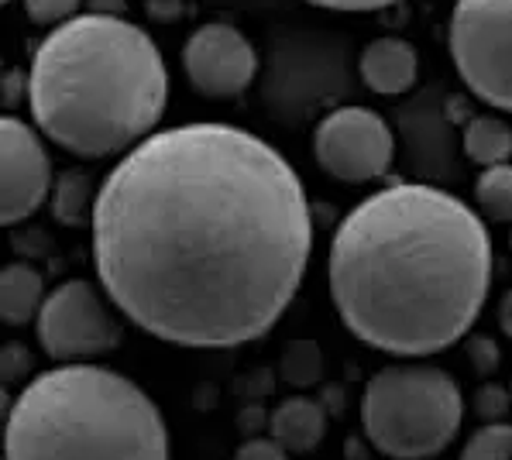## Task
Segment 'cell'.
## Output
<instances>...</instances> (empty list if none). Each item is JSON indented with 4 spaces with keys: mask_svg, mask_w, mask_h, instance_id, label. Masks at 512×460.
<instances>
[{
    "mask_svg": "<svg viewBox=\"0 0 512 460\" xmlns=\"http://www.w3.org/2000/svg\"><path fill=\"white\" fill-rule=\"evenodd\" d=\"M475 200L485 220L492 224H509L512 220V165H492L475 182Z\"/></svg>",
    "mask_w": 512,
    "mask_h": 460,
    "instance_id": "2e32d148",
    "label": "cell"
},
{
    "mask_svg": "<svg viewBox=\"0 0 512 460\" xmlns=\"http://www.w3.org/2000/svg\"><path fill=\"white\" fill-rule=\"evenodd\" d=\"M313 155L330 179L361 186L375 182L392 169L396 138L382 114L368 107H341L327 114L313 134Z\"/></svg>",
    "mask_w": 512,
    "mask_h": 460,
    "instance_id": "ba28073f",
    "label": "cell"
},
{
    "mask_svg": "<svg viewBox=\"0 0 512 460\" xmlns=\"http://www.w3.org/2000/svg\"><path fill=\"white\" fill-rule=\"evenodd\" d=\"M183 14L179 0H152V18L155 21H176Z\"/></svg>",
    "mask_w": 512,
    "mask_h": 460,
    "instance_id": "d4e9b609",
    "label": "cell"
},
{
    "mask_svg": "<svg viewBox=\"0 0 512 460\" xmlns=\"http://www.w3.org/2000/svg\"><path fill=\"white\" fill-rule=\"evenodd\" d=\"M52 158L28 121L0 114V227L28 220L52 193Z\"/></svg>",
    "mask_w": 512,
    "mask_h": 460,
    "instance_id": "9c48e42d",
    "label": "cell"
},
{
    "mask_svg": "<svg viewBox=\"0 0 512 460\" xmlns=\"http://www.w3.org/2000/svg\"><path fill=\"white\" fill-rule=\"evenodd\" d=\"M45 303V279L31 265H7L0 268V323L7 327H25L38 316Z\"/></svg>",
    "mask_w": 512,
    "mask_h": 460,
    "instance_id": "4fadbf2b",
    "label": "cell"
},
{
    "mask_svg": "<svg viewBox=\"0 0 512 460\" xmlns=\"http://www.w3.org/2000/svg\"><path fill=\"white\" fill-rule=\"evenodd\" d=\"M499 327L512 340V289L502 296V303H499Z\"/></svg>",
    "mask_w": 512,
    "mask_h": 460,
    "instance_id": "484cf974",
    "label": "cell"
},
{
    "mask_svg": "<svg viewBox=\"0 0 512 460\" xmlns=\"http://www.w3.org/2000/svg\"><path fill=\"white\" fill-rule=\"evenodd\" d=\"M4 460H169L155 399L100 364L31 378L4 416Z\"/></svg>",
    "mask_w": 512,
    "mask_h": 460,
    "instance_id": "277c9868",
    "label": "cell"
},
{
    "mask_svg": "<svg viewBox=\"0 0 512 460\" xmlns=\"http://www.w3.org/2000/svg\"><path fill=\"white\" fill-rule=\"evenodd\" d=\"M447 49L478 100L512 114V0H458Z\"/></svg>",
    "mask_w": 512,
    "mask_h": 460,
    "instance_id": "8992f818",
    "label": "cell"
},
{
    "mask_svg": "<svg viewBox=\"0 0 512 460\" xmlns=\"http://www.w3.org/2000/svg\"><path fill=\"white\" fill-rule=\"evenodd\" d=\"M313 7H324V11H344V14H361V11H378V7H392L399 0H306Z\"/></svg>",
    "mask_w": 512,
    "mask_h": 460,
    "instance_id": "603a6c76",
    "label": "cell"
},
{
    "mask_svg": "<svg viewBox=\"0 0 512 460\" xmlns=\"http://www.w3.org/2000/svg\"><path fill=\"white\" fill-rule=\"evenodd\" d=\"M358 73L378 97H403L406 90H413L420 59H416L413 45L403 42V38H375L361 52Z\"/></svg>",
    "mask_w": 512,
    "mask_h": 460,
    "instance_id": "8fae6325",
    "label": "cell"
},
{
    "mask_svg": "<svg viewBox=\"0 0 512 460\" xmlns=\"http://www.w3.org/2000/svg\"><path fill=\"white\" fill-rule=\"evenodd\" d=\"M475 409H478V416H482L485 423H499V419L506 416V409H509V392L502 385L488 382L482 392H478Z\"/></svg>",
    "mask_w": 512,
    "mask_h": 460,
    "instance_id": "ffe728a7",
    "label": "cell"
},
{
    "mask_svg": "<svg viewBox=\"0 0 512 460\" xmlns=\"http://www.w3.org/2000/svg\"><path fill=\"white\" fill-rule=\"evenodd\" d=\"M0 4H11V0H0Z\"/></svg>",
    "mask_w": 512,
    "mask_h": 460,
    "instance_id": "4316f807",
    "label": "cell"
},
{
    "mask_svg": "<svg viewBox=\"0 0 512 460\" xmlns=\"http://www.w3.org/2000/svg\"><path fill=\"white\" fill-rule=\"evenodd\" d=\"M25 11H28L31 25L59 28V25H66L69 18H76L80 0H25Z\"/></svg>",
    "mask_w": 512,
    "mask_h": 460,
    "instance_id": "d6986e66",
    "label": "cell"
},
{
    "mask_svg": "<svg viewBox=\"0 0 512 460\" xmlns=\"http://www.w3.org/2000/svg\"><path fill=\"white\" fill-rule=\"evenodd\" d=\"M320 351L317 344H310V340H303V344L289 347L286 358H282V375L289 378L293 385H313L320 378Z\"/></svg>",
    "mask_w": 512,
    "mask_h": 460,
    "instance_id": "ac0fdd59",
    "label": "cell"
},
{
    "mask_svg": "<svg viewBox=\"0 0 512 460\" xmlns=\"http://www.w3.org/2000/svg\"><path fill=\"white\" fill-rule=\"evenodd\" d=\"M107 292L83 279H69L45 296L38 309V344L59 364H80L121 347L124 330Z\"/></svg>",
    "mask_w": 512,
    "mask_h": 460,
    "instance_id": "52a82bcc",
    "label": "cell"
},
{
    "mask_svg": "<svg viewBox=\"0 0 512 460\" xmlns=\"http://www.w3.org/2000/svg\"><path fill=\"white\" fill-rule=\"evenodd\" d=\"M461 460H512V423H485L464 443Z\"/></svg>",
    "mask_w": 512,
    "mask_h": 460,
    "instance_id": "e0dca14e",
    "label": "cell"
},
{
    "mask_svg": "<svg viewBox=\"0 0 512 460\" xmlns=\"http://www.w3.org/2000/svg\"><path fill=\"white\" fill-rule=\"evenodd\" d=\"M234 460H289V454L275 440H265V436H251V440H244L241 447H238Z\"/></svg>",
    "mask_w": 512,
    "mask_h": 460,
    "instance_id": "7402d4cb",
    "label": "cell"
},
{
    "mask_svg": "<svg viewBox=\"0 0 512 460\" xmlns=\"http://www.w3.org/2000/svg\"><path fill=\"white\" fill-rule=\"evenodd\" d=\"M269 430L286 454H310L327 436V412L313 399H286L269 416Z\"/></svg>",
    "mask_w": 512,
    "mask_h": 460,
    "instance_id": "7c38bea8",
    "label": "cell"
},
{
    "mask_svg": "<svg viewBox=\"0 0 512 460\" xmlns=\"http://www.w3.org/2000/svg\"><path fill=\"white\" fill-rule=\"evenodd\" d=\"M93 182L83 169H69L52 182V213L66 227H90L93 220Z\"/></svg>",
    "mask_w": 512,
    "mask_h": 460,
    "instance_id": "9a60e30c",
    "label": "cell"
},
{
    "mask_svg": "<svg viewBox=\"0 0 512 460\" xmlns=\"http://www.w3.org/2000/svg\"><path fill=\"white\" fill-rule=\"evenodd\" d=\"M461 388L444 368L392 364L368 378L361 392V430L378 454L430 460L461 430Z\"/></svg>",
    "mask_w": 512,
    "mask_h": 460,
    "instance_id": "5b68a950",
    "label": "cell"
},
{
    "mask_svg": "<svg viewBox=\"0 0 512 460\" xmlns=\"http://www.w3.org/2000/svg\"><path fill=\"white\" fill-rule=\"evenodd\" d=\"M327 282L337 316L361 344L427 358L475 327L492 285V237L458 196L396 182L341 220Z\"/></svg>",
    "mask_w": 512,
    "mask_h": 460,
    "instance_id": "7a4b0ae2",
    "label": "cell"
},
{
    "mask_svg": "<svg viewBox=\"0 0 512 460\" xmlns=\"http://www.w3.org/2000/svg\"><path fill=\"white\" fill-rule=\"evenodd\" d=\"M183 69L196 93L210 100H231L241 97L255 79L258 52L238 28L210 21L186 38Z\"/></svg>",
    "mask_w": 512,
    "mask_h": 460,
    "instance_id": "30bf717a",
    "label": "cell"
},
{
    "mask_svg": "<svg viewBox=\"0 0 512 460\" xmlns=\"http://www.w3.org/2000/svg\"><path fill=\"white\" fill-rule=\"evenodd\" d=\"M468 361L475 364V371H482V375H492V371L499 368V347H495V340L485 337V333L471 337L468 340Z\"/></svg>",
    "mask_w": 512,
    "mask_h": 460,
    "instance_id": "44dd1931",
    "label": "cell"
},
{
    "mask_svg": "<svg viewBox=\"0 0 512 460\" xmlns=\"http://www.w3.org/2000/svg\"><path fill=\"white\" fill-rule=\"evenodd\" d=\"M28 368H31V361L21 347H4V351H0V382H18Z\"/></svg>",
    "mask_w": 512,
    "mask_h": 460,
    "instance_id": "cb8c5ba5",
    "label": "cell"
},
{
    "mask_svg": "<svg viewBox=\"0 0 512 460\" xmlns=\"http://www.w3.org/2000/svg\"><path fill=\"white\" fill-rule=\"evenodd\" d=\"M464 155L482 169L502 165L512 158V128L495 114H478L464 128Z\"/></svg>",
    "mask_w": 512,
    "mask_h": 460,
    "instance_id": "5bb4252c",
    "label": "cell"
},
{
    "mask_svg": "<svg viewBox=\"0 0 512 460\" xmlns=\"http://www.w3.org/2000/svg\"><path fill=\"white\" fill-rule=\"evenodd\" d=\"M93 261L107 299L155 340L224 351L265 337L313 251L303 179L258 134L179 124L100 182Z\"/></svg>",
    "mask_w": 512,
    "mask_h": 460,
    "instance_id": "6da1fadb",
    "label": "cell"
},
{
    "mask_svg": "<svg viewBox=\"0 0 512 460\" xmlns=\"http://www.w3.org/2000/svg\"><path fill=\"white\" fill-rule=\"evenodd\" d=\"M0 460H4V457H0Z\"/></svg>",
    "mask_w": 512,
    "mask_h": 460,
    "instance_id": "83f0119b",
    "label": "cell"
},
{
    "mask_svg": "<svg viewBox=\"0 0 512 460\" xmlns=\"http://www.w3.org/2000/svg\"><path fill=\"white\" fill-rule=\"evenodd\" d=\"M169 103V73L145 28L114 14H76L38 45L28 107L52 145L80 158L131 152Z\"/></svg>",
    "mask_w": 512,
    "mask_h": 460,
    "instance_id": "3957f363",
    "label": "cell"
}]
</instances>
